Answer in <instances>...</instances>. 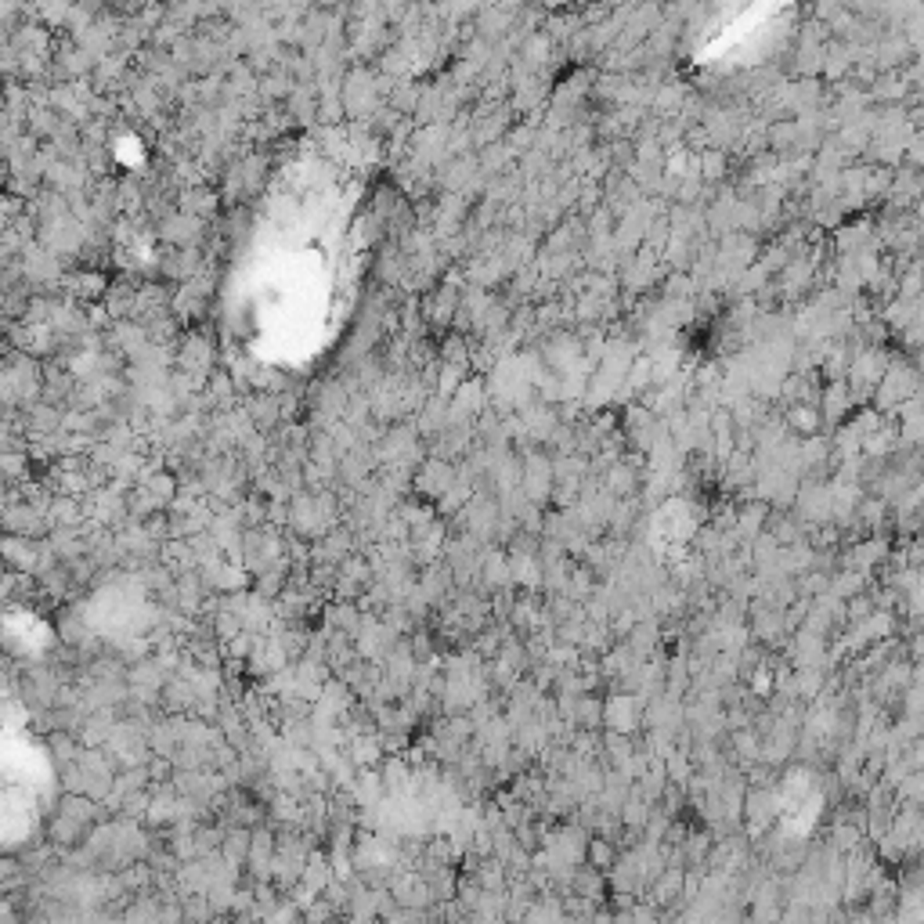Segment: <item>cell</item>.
<instances>
[{
  "label": "cell",
  "instance_id": "1",
  "mask_svg": "<svg viewBox=\"0 0 924 924\" xmlns=\"http://www.w3.org/2000/svg\"><path fill=\"white\" fill-rule=\"evenodd\" d=\"M614 848L604 841V838H596L593 845H589V867L593 870H614Z\"/></svg>",
  "mask_w": 924,
  "mask_h": 924
},
{
  "label": "cell",
  "instance_id": "2",
  "mask_svg": "<svg viewBox=\"0 0 924 924\" xmlns=\"http://www.w3.org/2000/svg\"><path fill=\"white\" fill-rule=\"evenodd\" d=\"M304 881H308V892H318V888L329 885V870H325L321 859H310L308 867H304Z\"/></svg>",
  "mask_w": 924,
  "mask_h": 924
}]
</instances>
